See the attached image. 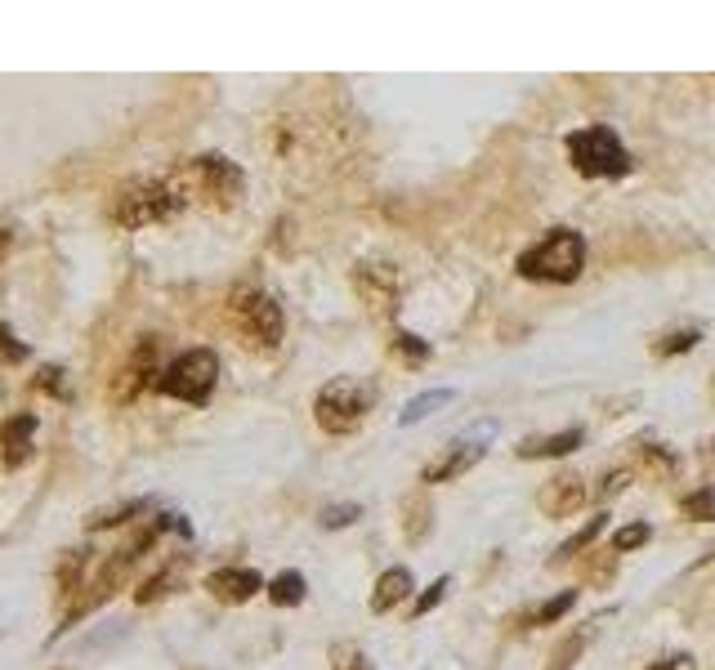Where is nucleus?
Wrapping results in <instances>:
<instances>
[{
	"instance_id": "f704fd0d",
	"label": "nucleus",
	"mask_w": 715,
	"mask_h": 670,
	"mask_svg": "<svg viewBox=\"0 0 715 670\" xmlns=\"http://www.w3.org/2000/svg\"><path fill=\"white\" fill-rule=\"evenodd\" d=\"M5 255H9V233L0 228V264H5Z\"/></svg>"
},
{
	"instance_id": "f3484780",
	"label": "nucleus",
	"mask_w": 715,
	"mask_h": 670,
	"mask_svg": "<svg viewBox=\"0 0 715 670\" xmlns=\"http://www.w3.org/2000/svg\"><path fill=\"white\" fill-rule=\"evenodd\" d=\"M452 402V389H429V394H421V398H412L403 407V416H398V425H416V420H425L429 411H438V407H447Z\"/></svg>"
},
{
	"instance_id": "a878e982",
	"label": "nucleus",
	"mask_w": 715,
	"mask_h": 670,
	"mask_svg": "<svg viewBox=\"0 0 715 670\" xmlns=\"http://www.w3.org/2000/svg\"><path fill=\"white\" fill-rule=\"evenodd\" d=\"M394 349L403 353V362H412V367L429 358V344L421 340V335H412V331H398V335H394Z\"/></svg>"
},
{
	"instance_id": "423d86ee",
	"label": "nucleus",
	"mask_w": 715,
	"mask_h": 670,
	"mask_svg": "<svg viewBox=\"0 0 715 670\" xmlns=\"http://www.w3.org/2000/svg\"><path fill=\"white\" fill-rule=\"evenodd\" d=\"M228 318H233L237 335H242L251 349H278L286 318L282 304L273 300L269 291H255V286H242V291L228 295Z\"/></svg>"
},
{
	"instance_id": "7ed1b4c3",
	"label": "nucleus",
	"mask_w": 715,
	"mask_h": 670,
	"mask_svg": "<svg viewBox=\"0 0 715 670\" xmlns=\"http://www.w3.org/2000/svg\"><path fill=\"white\" fill-rule=\"evenodd\" d=\"M371 402H376V385L362 376H336L318 389L313 398V420L327 434H354V429L367 420Z\"/></svg>"
},
{
	"instance_id": "412c9836",
	"label": "nucleus",
	"mask_w": 715,
	"mask_h": 670,
	"mask_svg": "<svg viewBox=\"0 0 715 670\" xmlns=\"http://www.w3.org/2000/svg\"><path fill=\"white\" fill-rule=\"evenodd\" d=\"M604 528H608V514H595V519H590L586 528H581V532H572L568 541L559 545V554H555V559H572V554H581V550H586V545L595 541V536L604 532Z\"/></svg>"
},
{
	"instance_id": "aec40b11",
	"label": "nucleus",
	"mask_w": 715,
	"mask_h": 670,
	"mask_svg": "<svg viewBox=\"0 0 715 670\" xmlns=\"http://www.w3.org/2000/svg\"><path fill=\"white\" fill-rule=\"evenodd\" d=\"M143 510H148V501H130V505H117V510H99V514H90V519H85V528H90V532L117 528V523L135 519V514H143Z\"/></svg>"
},
{
	"instance_id": "7c9ffc66",
	"label": "nucleus",
	"mask_w": 715,
	"mask_h": 670,
	"mask_svg": "<svg viewBox=\"0 0 715 670\" xmlns=\"http://www.w3.org/2000/svg\"><path fill=\"white\" fill-rule=\"evenodd\" d=\"M447 586H452V581H447V577H438V581H434V586H429V590H425V595H421V599H416V617H425V612H429V608H438V599H443V595H447Z\"/></svg>"
},
{
	"instance_id": "dca6fc26",
	"label": "nucleus",
	"mask_w": 715,
	"mask_h": 670,
	"mask_svg": "<svg viewBox=\"0 0 715 670\" xmlns=\"http://www.w3.org/2000/svg\"><path fill=\"white\" fill-rule=\"evenodd\" d=\"M416 590V581H412V572L407 568H389V572H380V581H376V590H371V612H389V608H398L407 595Z\"/></svg>"
},
{
	"instance_id": "c756f323",
	"label": "nucleus",
	"mask_w": 715,
	"mask_h": 670,
	"mask_svg": "<svg viewBox=\"0 0 715 670\" xmlns=\"http://www.w3.org/2000/svg\"><path fill=\"white\" fill-rule=\"evenodd\" d=\"M626 487H631V469H613V474H604V483H599V496L613 501V496H622Z\"/></svg>"
},
{
	"instance_id": "f03ea898",
	"label": "nucleus",
	"mask_w": 715,
	"mask_h": 670,
	"mask_svg": "<svg viewBox=\"0 0 715 670\" xmlns=\"http://www.w3.org/2000/svg\"><path fill=\"white\" fill-rule=\"evenodd\" d=\"M519 277L528 282H577L581 268H586V237L577 228H550L537 246L519 255Z\"/></svg>"
},
{
	"instance_id": "c9c22d12",
	"label": "nucleus",
	"mask_w": 715,
	"mask_h": 670,
	"mask_svg": "<svg viewBox=\"0 0 715 670\" xmlns=\"http://www.w3.org/2000/svg\"><path fill=\"white\" fill-rule=\"evenodd\" d=\"M711 452H715V438H711Z\"/></svg>"
},
{
	"instance_id": "bb28decb",
	"label": "nucleus",
	"mask_w": 715,
	"mask_h": 670,
	"mask_svg": "<svg viewBox=\"0 0 715 670\" xmlns=\"http://www.w3.org/2000/svg\"><path fill=\"white\" fill-rule=\"evenodd\" d=\"M358 514H362V505H354V501H349V505H327L318 523H322L327 532H336V528H349V523H354Z\"/></svg>"
},
{
	"instance_id": "2f4dec72",
	"label": "nucleus",
	"mask_w": 715,
	"mask_h": 670,
	"mask_svg": "<svg viewBox=\"0 0 715 670\" xmlns=\"http://www.w3.org/2000/svg\"><path fill=\"white\" fill-rule=\"evenodd\" d=\"M0 358H5V362H23L27 358V344H18L9 327H0Z\"/></svg>"
},
{
	"instance_id": "ddd939ff",
	"label": "nucleus",
	"mask_w": 715,
	"mask_h": 670,
	"mask_svg": "<svg viewBox=\"0 0 715 670\" xmlns=\"http://www.w3.org/2000/svg\"><path fill=\"white\" fill-rule=\"evenodd\" d=\"M206 590H211L219 603H246L251 595H260L264 581L255 568H215L211 577H206Z\"/></svg>"
},
{
	"instance_id": "0eeeda50",
	"label": "nucleus",
	"mask_w": 715,
	"mask_h": 670,
	"mask_svg": "<svg viewBox=\"0 0 715 670\" xmlns=\"http://www.w3.org/2000/svg\"><path fill=\"white\" fill-rule=\"evenodd\" d=\"M179 188L188 193V201L193 197H211L215 206H237L246 193V175L237 161L219 157V152H202V157H193L184 170H179Z\"/></svg>"
},
{
	"instance_id": "4be33fe9",
	"label": "nucleus",
	"mask_w": 715,
	"mask_h": 670,
	"mask_svg": "<svg viewBox=\"0 0 715 670\" xmlns=\"http://www.w3.org/2000/svg\"><path fill=\"white\" fill-rule=\"evenodd\" d=\"M648 536H653L648 523H626V528L613 532V550L617 554H631V550H640V545H648Z\"/></svg>"
},
{
	"instance_id": "b1692460",
	"label": "nucleus",
	"mask_w": 715,
	"mask_h": 670,
	"mask_svg": "<svg viewBox=\"0 0 715 670\" xmlns=\"http://www.w3.org/2000/svg\"><path fill=\"white\" fill-rule=\"evenodd\" d=\"M572 603H577V590H564V595L546 599V603L537 608V617H532V626H550V621H559L564 612H572Z\"/></svg>"
},
{
	"instance_id": "72a5a7b5",
	"label": "nucleus",
	"mask_w": 715,
	"mask_h": 670,
	"mask_svg": "<svg viewBox=\"0 0 715 670\" xmlns=\"http://www.w3.org/2000/svg\"><path fill=\"white\" fill-rule=\"evenodd\" d=\"M54 376H63V371L45 367V371H41V389H50V394H59V389H63V380H54Z\"/></svg>"
},
{
	"instance_id": "5701e85b",
	"label": "nucleus",
	"mask_w": 715,
	"mask_h": 670,
	"mask_svg": "<svg viewBox=\"0 0 715 670\" xmlns=\"http://www.w3.org/2000/svg\"><path fill=\"white\" fill-rule=\"evenodd\" d=\"M698 340H702V331H693V327H689V331H671V335H662V340L653 344V353H657V358H671V353H689Z\"/></svg>"
},
{
	"instance_id": "f8f14e48",
	"label": "nucleus",
	"mask_w": 715,
	"mask_h": 670,
	"mask_svg": "<svg viewBox=\"0 0 715 670\" xmlns=\"http://www.w3.org/2000/svg\"><path fill=\"white\" fill-rule=\"evenodd\" d=\"M152 376H161L157 367V335H143V344L135 349V358L117 371V385H112V398L117 402H130L143 394V385H152Z\"/></svg>"
},
{
	"instance_id": "a211bd4d",
	"label": "nucleus",
	"mask_w": 715,
	"mask_h": 670,
	"mask_svg": "<svg viewBox=\"0 0 715 670\" xmlns=\"http://www.w3.org/2000/svg\"><path fill=\"white\" fill-rule=\"evenodd\" d=\"M269 599L278 603V608H295V603L304 599V577L300 572H278V577L269 581Z\"/></svg>"
},
{
	"instance_id": "2eb2a0df",
	"label": "nucleus",
	"mask_w": 715,
	"mask_h": 670,
	"mask_svg": "<svg viewBox=\"0 0 715 670\" xmlns=\"http://www.w3.org/2000/svg\"><path fill=\"white\" fill-rule=\"evenodd\" d=\"M581 429H559V434H546V438H523L519 443V456L523 461H555V456H568L581 447Z\"/></svg>"
},
{
	"instance_id": "393cba45",
	"label": "nucleus",
	"mask_w": 715,
	"mask_h": 670,
	"mask_svg": "<svg viewBox=\"0 0 715 670\" xmlns=\"http://www.w3.org/2000/svg\"><path fill=\"white\" fill-rule=\"evenodd\" d=\"M175 586H179V577H175V572H157V577H152V581H143V586H139L135 603H157L161 595H170V590H175Z\"/></svg>"
},
{
	"instance_id": "473e14b6",
	"label": "nucleus",
	"mask_w": 715,
	"mask_h": 670,
	"mask_svg": "<svg viewBox=\"0 0 715 670\" xmlns=\"http://www.w3.org/2000/svg\"><path fill=\"white\" fill-rule=\"evenodd\" d=\"M648 670H698V662H693L689 653H675V657H662V662H653Z\"/></svg>"
},
{
	"instance_id": "c85d7f7f",
	"label": "nucleus",
	"mask_w": 715,
	"mask_h": 670,
	"mask_svg": "<svg viewBox=\"0 0 715 670\" xmlns=\"http://www.w3.org/2000/svg\"><path fill=\"white\" fill-rule=\"evenodd\" d=\"M581 648H586V635H577V639H564V644H559V653L550 657V670H568L572 662H577V653Z\"/></svg>"
},
{
	"instance_id": "f257e3e1",
	"label": "nucleus",
	"mask_w": 715,
	"mask_h": 670,
	"mask_svg": "<svg viewBox=\"0 0 715 670\" xmlns=\"http://www.w3.org/2000/svg\"><path fill=\"white\" fill-rule=\"evenodd\" d=\"M188 206V193L179 188V179H130L112 197V219L121 228H148L166 224Z\"/></svg>"
},
{
	"instance_id": "9b49d317",
	"label": "nucleus",
	"mask_w": 715,
	"mask_h": 670,
	"mask_svg": "<svg viewBox=\"0 0 715 670\" xmlns=\"http://www.w3.org/2000/svg\"><path fill=\"white\" fill-rule=\"evenodd\" d=\"M586 478L581 474H555L541 483L537 492V510L546 514V519H572V514L586 505Z\"/></svg>"
},
{
	"instance_id": "6e6552de",
	"label": "nucleus",
	"mask_w": 715,
	"mask_h": 670,
	"mask_svg": "<svg viewBox=\"0 0 715 670\" xmlns=\"http://www.w3.org/2000/svg\"><path fill=\"white\" fill-rule=\"evenodd\" d=\"M152 541H157V532H152V528H143V532H135V541H130V545H121V550L112 554V559L103 563V568L94 572L90 581H85V590H90V595H85V599H81V603H76V608L68 612V621L85 617V612H94V608H99V603H108L112 595H117V590L126 586L130 568H135V563L143 559V554L152 550Z\"/></svg>"
},
{
	"instance_id": "cd10ccee",
	"label": "nucleus",
	"mask_w": 715,
	"mask_h": 670,
	"mask_svg": "<svg viewBox=\"0 0 715 670\" xmlns=\"http://www.w3.org/2000/svg\"><path fill=\"white\" fill-rule=\"evenodd\" d=\"M81 568H85V550H68V559H63L59 568V590H76V581H81Z\"/></svg>"
},
{
	"instance_id": "9d476101",
	"label": "nucleus",
	"mask_w": 715,
	"mask_h": 670,
	"mask_svg": "<svg viewBox=\"0 0 715 670\" xmlns=\"http://www.w3.org/2000/svg\"><path fill=\"white\" fill-rule=\"evenodd\" d=\"M488 438H492V425H479L470 438L452 443L434 465H425L421 483H452V478H461L465 469H474V465L483 461V452H488Z\"/></svg>"
},
{
	"instance_id": "4468645a",
	"label": "nucleus",
	"mask_w": 715,
	"mask_h": 670,
	"mask_svg": "<svg viewBox=\"0 0 715 670\" xmlns=\"http://www.w3.org/2000/svg\"><path fill=\"white\" fill-rule=\"evenodd\" d=\"M32 434H36V416L32 411H23V416H9L5 425H0V461L5 469H18L32 456Z\"/></svg>"
},
{
	"instance_id": "39448f33",
	"label": "nucleus",
	"mask_w": 715,
	"mask_h": 670,
	"mask_svg": "<svg viewBox=\"0 0 715 670\" xmlns=\"http://www.w3.org/2000/svg\"><path fill=\"white\" fill-rule=\"evenodd\" d=\"M152 385H157L166 398L188 402V407H202V402H211L215 385H219V358H215V349H184L179 358H170L166 367H161V376L152 380Z\"/></svg>"
},
{
	"instance_id": "6ab92c4d",
	"label": "nucleus",
	"mask_w": 715,
	"mask_h": 670,
	"mask_svg": "<svg viewBox=\"0 0 715 670\" xmlns=\"http://www.w3.org/2000/svg\"><path fill=\"white\" fill-rule=\"evenodd\" d=\"M680 510L689 514L693 523H715V483L711 487H698V492H689L680 501Z\"/></svg>"
},
{
	"instance_id": "1a4fd4ad",
	"label": "nucleus",
	"mask_w": 715,
	"mask_h": 670,
	"mask_svg": "<svg viewBox=\"0 0 715 670\" xmlns=\"http://www.w3.org/2000/svg\"><path fill=\"white\" fill-rule=\"evenodd\" d=\"M354 286H358L362 304H367L376 318H394V309H398V268L394 264H380V260L358 264Z\"/></svg>"
},
{
	"instance_id": "20e7f679",
	"label": "nucleus",
	"mask_w": 715,
	"mask_h": 670,
	"mask_svg": "<svg viewBox=\"0 0 715 670\" xmlns=\"http://www.w3.org/2000/svg\"><path fill=\"white\" fill-rule=\"evenodd\" d=\"M564 148H568V161L577 166V175H586V179H622L635 170L631 152H626V143L617 139L613 126L572 130L564 139Z\"/></svg>"
}]
</instances>
